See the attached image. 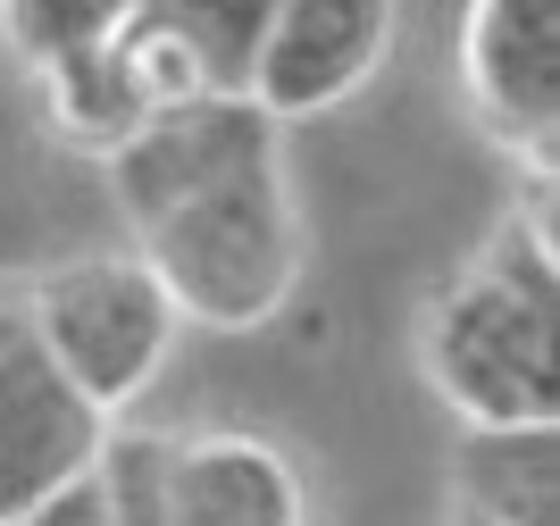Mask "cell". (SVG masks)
Returning <instances> with one entry per match:
<instances>
[{"label":"cell","mask_w":560,"mask_h":526,"mask_svg":"<svg viewBox=\"0 0 560 526\" xmlns=\"http://www.w3.org/2000/svg\"><path fill=\"white\" fill-rule=\"evenodd\" d=\"M109 418H93L75 401V385L50 367V351L34 343L25 293L0 284V526L34 510L43 493L93 477Z\"/></svg>","instance_id":"obj_5"},{"label":"cell","mask_w":560,"mask_h":526,"mask_svg":"<svg viewBox=\"0 0 560 526\" xmlns=\"http://www.w3.org/2000/svg\"><path fill=\"white\" fill-rule=\"evenodd\" d=\"M460 101L511 160L552 176L560 142V0H468Z\"/></svg>","instance_id":"obj_6"},{"label":"cell","mask_w":560,"mask_h":526,"mask_svg":"<svg viewBox=\"0 0 560 526\" xmlns=\"http://www.w3.org/2000/svg\"><path fill=\"white\" fill-rule=\"evenodd\" d=\"M9 526H109V510H101L93 477H75V484H59V493H43L34 510H18Z\"/></svg>","instance_id":"obj_12"},{"label":"cell","mask_w":560,"mask_h":526,"mask_svg":"<svg viewBox=\"0 0 560 526\" xmlns=\"http://www.w3.org/2000/svg\"><path fill=\"white\" fill-rule=\"evenodd\" d=\"M18 293H25V318H34V343L50 351V367L109 426L167 376V351L185 335L176 301L160 293V276L142 268L135 252L59 259V268L25 276Z\"/></svg>","instance_id":"obj_3"},{"label":"cell","mask_w":560,"mask_h":526,"mask_svg":"<svg viewBox=\"0 0 560 526\" xmlns=\"http://www.w3.org/2000/svg\"><path fill=\"white\" fill-rule=\"evenodd\" d=\"M93 484L109 526H310L302 468L259 435L109 426Z\"/></svg>","instance_id":"obj_4"},{"label":"cell","mask_w":560,"mask_h":526,"mask_svg":"<svg viewBox=\"0 0 560 526\" xmlns=\"http://www.w3.org/2000/svg\"><path fill=\"white\" fill-rule=\"evenodd\" d=\"M135 17L185 50L192 75H201V92H243L252 84V59H259V34L277 17V0H142Z\"/></svg>","instance_id":"obj_10"},{"label":"cell","mask_w":560,"mask_h":526,"mask_svg":"<svg viewBox=\"0 0 560 526\" xmlns=\"http://www.w3.org/2000/svg\"><path fill=\"white\" fill-rule=\"evenodd\" d=\"M385 50H394V0H277L243 101L277 126L327 117L385 68Z\"/></svg>","instance_id":"obj_7"},{"label":"cell","mask_w":560,"mask_h":526,"mask_svg":"<svg viewBox=\"0 0 560 526\" xmlns=\"http://www.w3.org/2000/svg\"><path fill=\"white\" fill-rule=\"evenodd\" d=\"M552 326H560V252H552V184H544L536 201L511 209L486 252L427 301L419 376L468 435L560 426Z\"/></svg>","instance_id":"obj_2"},{"label":"cell","mask_w":560,"mask_h":526,"mask_svg":"<svg viewBox=\"0 0 560 526\" xmlns=\"http://www.w3.org/2000/svg\"><path fill=\"white\" fill-rule=\"evenodd\" d=\"M135 9L142 0H0V50H9L25 75H43V68H59V59H75V50L109 43Z\"/></svg>","instance_id":"obj_11"},{"label":"cell","mask_w":560,"mask_h":526,"mask_svg":"<svg viewBox=\"0 0 560 526\" xmlns=\"http://www.w3.org/2000/svg\"><path fill=\"white\" fill-rule=\"evenodd\" d=\"M109 184L135 259L160 276L176 318L243 335L293 301L310 243L284 167V126L243 92H210L151 117L126 151H109Z\"/></svg>","instance_id":"obj_1"},{"label":"cell","mask_w":560,"mask_h":526,"mask_svg":"<svg viewBox=\"0 0 560 526\" xmlns=\"http://www.w3.org/2000/svg\"><path fill=\"white\" fill-rule=\"evenodd\" d=\"M460 526H560V426L468 435L452 459Z\"/></svg>","instance_id":"obj_8"},{"label":"cell","mask_w":560,"mask_h":526,"mask_svg":"<svg viewBox=\"0 0 560 526\" xmlns=\"http://www.w3.org/2000/svg\"><path fill=\"white\" fill-rule=\"evenodd\" d=\"M34 84H43L50 126H59L75 151H101V160L126 151V142L160 117V101H151V84H142L126 34H109V43H93V50H75V59H59V68H43Z\"/></svg>","instance_id":"obj_9"}]
</instances>
